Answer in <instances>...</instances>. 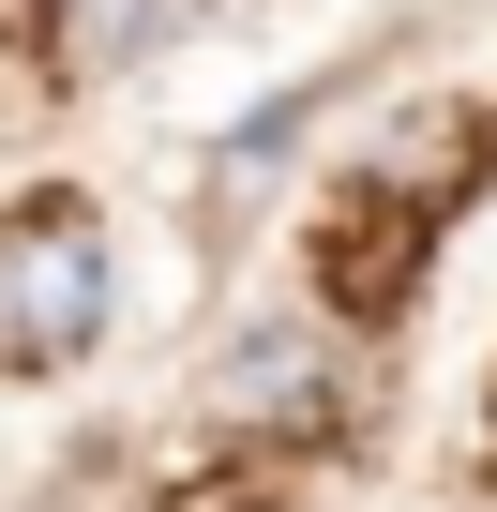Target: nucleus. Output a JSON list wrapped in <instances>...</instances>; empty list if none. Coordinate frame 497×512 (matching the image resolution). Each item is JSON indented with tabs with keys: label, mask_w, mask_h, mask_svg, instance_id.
<instances>
[{
	"label": "nucleus",
	"mask_w": 497,
	"mask_h": 512,
	"mask_svg": "<svg viewBox=\"0 0 497 512\" xmlns=\"http://www.w3.org/2000/svg\"><path fill=\"white\" fill-rule=\"evenodd\" d=\"M121 317V241H106V196L76 181H31L0 211V377H61L91 362Z\"/></svg>",
	"instance_id": "1"
},
{
	"label": "nucleus",
	"mask_w": 497,
	"mask_h": 512,
	"mask_svg": "<svg viewBox=\"0 0 497 512\" xmlns=\"http://www.w3.org/2000/svg\"><path fill=\"white\" fill-rule=\"evenodd\" d=\"M422 256H437V226H422L392 181H332V196H317V302H332V317H392V302L422 287Z\"/></svg>",
	"instance_id": "2"
},
{
	"label": "nucleus",
	"mask_w": 497,
	"mask_h": 512,
	"mask_svg": "<svg viewBox=\"0 0 497 512\" xmlns=\"http://www.w3.org/2000/svg\"><path fill=\"white\" fill-rule=\"evenodd\" d=\"M317 392H332V347H317V332H287V317L226 347V422H302Z\"/></svg>",
	"instance_id": "3"
}]
</instances>
